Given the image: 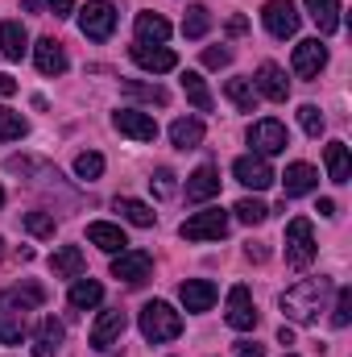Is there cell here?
<instances>
[{
    "mask_svg": "<svg viewBox=\"0 0 352 357\" xmlns=\"http://www.w3.org/2000/svg\"><path fill=\"white\" fill-rule=\"evenodd\" d=\"M170 38V21L158 17V13H137V42L145 46H162Z\"/></svg>",
    "mask_w": 352,
    "mask_h": 357,
    "instance_id": "obj_27",
    "label": "cell"
},
{
    "mask_svg": "<svg viewBox=\"0 0 352 357\" xmlns=\"http://www.w3.org/2000/svg\"><path fill=\"white\" fill-rule=\"evenodd\" d=\"M0 258H4V237H0Z\"/></svg>",
    "mask_w": 352,
    "mask_h": 357,
    "instance_id": "obj_51",
    "label": "cell"
},
{
    "mask_svg": "<svg viewBox=\"0 0 352 357\" xmlns=\"http://www.w3.org/2000/svg\"><path fill=\"white\" fill-rule=\"evenodd\" d=\"M253 91L265 96V100H273V104H282L290 96V79H286V71L278 63H262L257 67V79H253Z\"/></svg>",
    "mask_w": 352,
    "mask_h": 357,
    "instance_id": "obj_16",
    "label": "cell"
},
{
    "mask_svg": "<svg viewBox=\"0 0 352 357\" xmlns=\"http://www.w3.org/2000/svg\"><path fill=\"white\" fill-rule=\"evenodd\" d=\"M133 63H137L141 71H150V75H166V71L178 67V54L166 50V46H145V42H137V46H133Z\"/></svg>",
    "mask_w": 352,
    "mask_h": 357,
    "instance_id": "obj_15",
    "label": "cell"
},
{
    "mask_svg": "<svg viewBox=\"0 0 352 357\" xmlns=\"http://www.w3.org/2000/svg\"><path fill=\"white\" fill-rule=\"evenodd\" d=\"M25 229H29L33 237H54V216H46V212H29V216H25Z\"/></svg>",
    "mask_w": 352,
    "mask_h": 357,
    "instance_id": "obj_40",
    "label": "cell"
},
{
    "mask_svg": "<svg viewBox=\"0 0 352 357\" xmlns=\"http://www.w3.org/2000/svg\"><path fill=\"white\" fill-rule=\"evenodd\" d=\"M99 299H104V287L95 282V278H75L71 282V291H67V303L75 307V312H88V307H99Z\"/></svg>",
    "mask_w": 352,
    "mask_h": 357,
    "instance_id": "obj_25",
    "label": "cell"
},
{
    "mask_svg": "<svg viewBox=\"0 0 352 357\" xmlns=\"http://www.w3.org/2000/svg\"><path fill=\"white\" fill-rule=\"evenodd\" d=\"M182 91H186V100L199 108V112H211V91H207V84H203V75H195V71H186L182 75Z\"/></svg>",
    "mask_w": 352,
    "mask_h": 357,
    "instance_id": "obj_32",
    "label": "cell"
},
{
    "mask_svg": "<svg viewBox=\"0 0 352 357\" xmlns=\"http://www.w3.org/2000/svg\"><path fill=\"white\" fill-rule=\"evenodd\" d=\"M46 8H50L54 17H71V13H75V0H46Z\"/></svg>",
    "mask_w": 352,
    "mask_h": 357,
    "instance_id": "obj_43",
    "label": "cell"
},
{
    "mask_svg": "<svg viewBox=\"0 0 352 357\" xmlns=\"http://www.w3.org/2000/svg\"><path fill=\"white\" fill-rule=\"evenodd\" d=\"M262 21H265V29H269L273 38H294L298 25H303V13H298L290 0H265Z\"/></svg>",
    "mask_w": 352,
    "mask_h": 357,
    "instance_id": "obj_8",
    "label": "cell"
},
{
    "mask_svg": "<svg viewBox=\"0 0 352 357\" xmlns=\"http://www.w3.org/2000/svg\"><path fill=\"white\" fill-rule=\"evenodd\" d=\"M58 345H63V324L54 316H46L38 324V333H33V357H54Z\"/></svg>",
    "mask_w": 352,
    "mask_h": 357,
    "instance_id": "obj_26",
    "label": "cell"
},
{
    "mask_svg": "<svg viewBox=\"0 0 352 357\" xmlns=\"http://www.w3.org/2000/svg\"><path fill=\"white\" fill-rule=\"evenodd\" d=\"M25 337V307L13 299V291H0V345H17Z\"/></svg>",
    "mask_w": 352,
    "mask_h": 357,
    "instance_id": "obj_12",
    "label": "cell"
},
{
    "mask_svg": "<svg viewBox=\"0 0 352 357\" xmlns=\"http://www.w3.org/2000/svg\"><path fill=\"white\" fill-rule=\"evenodd\" d=\"M249 146H253V154H257V158H273V154H282V150L290 146L286 125H282V121H273V116L253 121V125H249Z\"/></svg>",
    "mask_w": 352,
    "mask_h": 357,
    "instance_id": "obj_6",
    "label": "cell"
},
{
    "mask_svg": "<svg viewBox=\"0 0 352 357\" xmlns=\"http://www.w3.org/2000/svg\"><path fill=\"white\" fill-rule=\"evenodd\" d=\"M150 187H154V191H158L162 199H166V195H175V191H178V187H175V171H166V167H162V171H154Z\"/></svg>",
    "mask_w": 352,
    "mask_h": 357,
    "instance_id": "obj_41",
    "label": "cell"
},
{
    "mask_svg": "<svg viewBox=\"0 0 352 357\" xmlns=\"http://www.w3.org/2000/svg\"><path fill=\"white\" fill-rule=\"evenodd\" d=\"M352 320V287L336 291V307H332V328H349Z\"/></svg>",
    "mask_w": 352,
    "mask_h": 357,
    "instance_id": "obj_37",
    "label": "cell"
},
{
    "mask_svg": "<svg viewBox=\"0 0 352 357\" xmlns=\"http://www.w3.org/2000/svg\"><path fill=\"white\" fill-rule=\"evenodd\" d=\"M88 241L95 245V250H104V254H125V233H120V225H108V220H91L88 225Z\"/></svg>",
    "mask_w": 352,
    "mask_h": 357,
    "instance_id": "obj_20",
    "label": "cell"
},
{
    "mask_svg": "<svg viewBox=\"0 0 352 357\" xmlns=\"http://www.w3.org/2000/svg\"><path fill=\"white\" fill-rule=\"evenodd\" d=\"M307 13H311V21L319 25L323 38L340 29V0H307Z\"/></svg>",
    "mask_w": 352,
    "mask_h": 357,
    "instance_id": "obj_28",
    "label": "cell"
},
{
    "mask_svg": "<svg viewBox=\"0 0 352 357\" xmlns=\"http://www.w3.org/2000/svg\"><path fill=\"white\" fill-rule=\"evenodd\" d=\"M125 328H129V316H125L120 307H108V312H99L95 324H91V345H95L99 354H112V349L120 345Z\"/></svg>",
    "mask_w": 352,
    "mask_h": 357,
    "instance_id": "obj_7",
    "label": "cell"
},
{
    "mask_svg": "<svg viewBox=\"0 0 352 357\" xmlns=\"http://www.w3.org/2000/svg\"><path fill=\"white\" fill-rule=\"evenodd\" d=\"M211 195H220V171L216 167H199L195 175L186 178V199L191 204H203Z\"/></svg>",
    "mask_w": 352,
    "mask_h": 357,
    "instance_id": "obj_23",
    "label": "cell"
},
{
    "mask_svg": "<svg viewBox=\"0 0 352 357\" xmlns=\"http://www.w3.org/2000/svg\"><path fill=\"white\" fill-rule=\"evenodd\" d=\"M120 88H125V96H133V100H141V104H158V108H166V104H170V91H166V88H158V84L125 79Z\"/></svg>",
    "mask_w": 352,
    "mask_h": 357,
    "instance_id": "obj_31",
    "label": "cell"
},
{
    "mask_svg": "<svg viewBox=\"0 0 352 357\" xmlns=\"http://www.w3.org/2000/svg\"><path fill=\"white\" fill-rule=\"evenodd\" d=\"M286 262L298 266V270L315 262V229H311L307 216H294L286 225Z\"/></svg>",
    "mask_w": 352,
    "mask_h": 357,
    "instance_id": "obj_3",
    "label": "cell"
},
{
    "mask_svg": "<svg viewBox=\"0 0 352 357\" xmlns=\"http://www.w3.org/2000/svg\"><path fill=\"white\" fill-rule=\"evenodd\" d=\"M298 125H303L307 137H319V133H323V112H319L315 104H303V108H298Z\"/></svg>",
    "mask_w": 352,
    "mask_h": 357,
    "instance_id": "obj_39",
    "label": "cell"
},
{
    "mask_svg": "<svg viewBox=\"0 0 352 357\" xmlns=\"http://www.w3.org/2000/svg\"><path fill=\"white\" fill-rule=\"evenodd\" d=\"M315 212H319V216H336V199H319Z\"/></svg>",
    "mask_w": 352,
    "mask_h": 357,
    "instance_id": "obj_46",
    "label": "cell"
},
{
    "mask_svg": "<svg viewBox=\"0 0 352 357\" xmlns=\"http://www.w3.org/2000/svg\"><path fill=\"white\" fill-rule=\"evenodd\" d=\"M323 67H328V46L319 38H303L294 46V75L298 79H315Z\"/></svg>",
    "mask_w": 352,
    "mask_h": 357,
    "instance_id": "obj_10",
    "label": "cell"
},
{
    "mask_svg": "<svg viewBox=\"0 0 352 357\" xmlns=\"http://www.w3.org/2000/svg\"><path fill=\"white\" fill-rule=\"evenodd\" d=\"M228 33H245V17H232L228 21Z\"/></svg>",
    "mask_w": 352,
    "mask_h": 357,
    "instance_id": "obj_47",
    "label": "cell"
},
{
    "mask_svg": "<svg viewBox=\"0 0 352 357\" xmlns=\"http://www.w3.org/2000/svg\"><path fill=\"white\" fill-rule=\"evenodd\" d=\"M328 291H332V282H328V278H303V282H294L278 303H282V312H286L294 324H315V320H319V312H323Z\"/></svg>",
    "mask_w": 352,
    "mask_h": 357,
    "instance_id": "obj_1",
    "label": "cell"
},
{
    "mask_svg": "<svg viewBox=\"0 0 352 357\" xmlns=\"http://www.w3.org/2000/svg\"><path fill=\"white\" fill-rule=\"evenodd\" d=\"M286 357H294V354H286Z\"/></svg>",
    "mask_w": 352,
    "mask_h": 357,
    "instance_id": "obj_52",
    "label": "cell"
},
{
    "mask_svg": "<svg viewBox=\"0 0 352 357\" xmlns=\"http://www.w3.org/2000/svg\"><path fill=\"white\" fill-rule=\"evenodd\" d=\"M21 4H25V13H42L46 8V0H21Z\"/></svg>",
    "mask_w": 352,
    "mask_h": 357,
    "instance_id": "obj_48",
    "label": "cell"
},
{
    "mask_svg": "<svg viewBox=\"0 0 352 357\" xmlns=\"http://www.w3.org/2000/svg\"><path fill=\"white\" fill-rule=\"evenodd\" d=\"M116 212L129 220V225H137V229H154V220H158V212L150 208V204H141V199H116Z\"/></svg>",
    "mask_w": 352,
    "mask_h": 357,
    "instance_id": "obj_30",
    "label": "cell"
},
{
    "mask_svg": "<svg viewBox=\"0 0 352 357\" xmlns=\"http://www.w3.org/2000/svg\"><path fill=\"white\" fill-rule=\"evenodd\" d=\"M232 175H237V183H245V187H253V191H265L269 183H273V167L265 162V158H257V154H245V158H237L232 162Z\"/></svg>",
    "mask_w": 352,
    "mask_h": 357,
    "instance_id": "obj_13",
    "label": "cell"
},
{
    "mask_svg": "<svg viewBox=\"0 0 352 357\" xmlns=\"http://www.w3.org/2000/svg\"><path fill=\"white\" fill-rule=\"evenodd\" d=\"M178 299H182L186 312H211V303H216V282H207V278H186V282L178 287Z\"/></svg>",
    "mask_w": 352,
    "mask_h": 357,
    "instance_id": "obj_17",
    "label": "cell"
},
{
    "mask_svg": "<svg viewBox=\"0 0 352 357\" xmlns=\"http://www.w3.org/2000/svg\"><path fill=\"white\" fill-rule=\"evenodd\" d=\"M33 63H38L42 75H63V71H67V50H63V42H54V38H38V46H33Z\"/></svg>",
    "mask_w": 352,
    "mask_h": 357,
    "instance_id": "obj_18",
    "label": "cell"
},
{
    "mask_svg": "<svg viewBox=\"0 0 352 357\" xmlns=\"http://www.w3.org/2000/svg\"><path fill=\"white\" fill-rule=\"evenodd\" d=\"M323 167H328V178L332 183H349L352 178V158L344 142H328L323 146Z\"/></svg>",
    "mask_w": 352,
    "mask_h": 357,
    "instance_id": "obj_24",
    "label": "cell"
},
{
    "mask_svg": "<svg viewBox=\"0 0 352 357\" xmlns=\"http://www.w3.org/2000/svg\"><path fill=\"white\" fill-rule=\"evenodd\" d=\"M25 50H29V33H25V25H21V21H0V54H4L8 63H21Z\"/></svg>",
    "mask_w": 352,
    "mask_h": 357,
    "instance_id": "obj_21",
    "label": "cell"
},
{
    "mask_svg": "<svg viewBox=\"0 0 352 357\" xmlns=\"http://www.w3.org/2000/svg\"><path fill=\"white\" fill-rule=\"evenodd\" d=\"M83 270H88V258H83L79 245H63V250L50 254V274L54 278H79Z\"/></svg>",
    "mask_w": 352,
    "mask_h": 357,
    "instance_id": "obj_22",
    "label": "cell"
},
{
    "mask_svg": "<svg viewBox=\"0 0 352 357\" xmlns=\"http://www.w3.org/2000/svg\"><path fill=\"white\" fill-rule=\"evenodd\" d=\"M319 187V171L311 167V162H290L286 167V175H282V191L294 199V195H307V191H315Z\"/></svg>",
    "mask_w": 352,
    "mask_h": 357,
    "instance_id": "obj_19",
    "label": "cell"
},
{
    "mask_svg": "<svg viewBox=\"0 0 352 357\" xmlns=\"http://www.w3.org/2000/svg\"><path fill=\"white\" fill-rule=\"evenodd\" d=\"M25 133H29L25 116L13 112V108H0V142H17V137H25Z\"/></svg>",
    "mask_w": 352,
    "mask_h": 357,
    "instance_id": "obj_35",
    "label": "cell"
},
{
    "mask_svg": "<svg viewBox=\"0 0 352 357\" xmlns=\"http://www.w3.org/2000/svg\"><path fill=\"white\" fill-rule=\"evenodd\" d=\"M0 208H4V187H0Z\"/></svg>",
    "mask_w": 352,
    "mask_h": 357,
    "instance_id": "obj_50",
    "label": "cell"
},
{
    "mask_svg": "<svg viewBox=\"0 0 352 357\" xmlns=\"http://www.w3.org/2000/svg\"><path fill=\"white\" fill-rule=\"evenodd\" d=\"M245 254H249V258H253V262H265V250H262V245H249V250H245Z\"/></svg>",
    "mask_w": 352,
    "mask_h": 357,
    "instance_id": "obj_49",
    "label": "cell"
},
{
    "mask_svg": "<svg viewBox=\"0 0 352 357\" xmlns=\"http://www.w3.org/2000/svg\"><path fill=\"white\" fill-rule=\"evenodd\" d=\"M228 324H232L237 333L257 328V307H253L249 287H232V291H228Z\"/></svg>",
    "mask_w": 352,
    "mask_h": 357,
    "instance_id": "obj_14",
    "label": "cell"
},
{
    "mask_svg": "<svg viewBox=\"0 0 352 357\" xmlns=\"http://www.w3.org/2000/svg\"><path fill=\"white\" fill-rule=\"evenodd\" d=\"M112 125H116L125 137H133V142H154V137H158V121H154L150 112H141V108H120V112H112Z\"/></svg>",
    "mask_w": 352,
    "mask_h": 357,
    "instance_id": "obj_11",
    "label": "cell"
},
{
    "mask_svg": "<svg viewBox=\"0 0 352 357\" xmlns=\"http://www.w3.org/2000/svg\"><path fill=\"white\" fill-rule=\"evenodd\" d=\"M154 274V258L145 254V250H125V254H116L112 258V278H120V282H145Z\"/></svg>",
    "mask_w": 352,
    "mask_h": 357,
    "instance_id": "obj_9",
    "label": "cell"
},
{
    "mask_svg": "<svg viewBox=\"0 0 352 357\" xmlns=\"http://www.w3.org/2000/svg\"><path fill=\"white\" fill-rule=\"evenodd\" d=\"M224 96H228L241 112H253V104H257V91H253L249 79H228V84H224Z\"/></svg>",
    "mask_w": 352,
    "mask_h": 357,
    "instance_id": "obj_33",
    "label": "cell"
},
{
    "mask_svg": "<svg viewBox=\"0 0 352 357\" xmlns=\"http://www.w3.org/2000/svg\"><path fill=\"white\" fill-rule=\"evenodd\" d=\"M207 29H211V13H207L203 4H191L186 17H182V33H186V38H203Z\"/></svg>",
    "mask_w": 352,
    "mask_h": 357,
    "instance_id": "obj_34",
    "label": "cell"
},
{
    "mask_svg": "<svg viewBox=\"0 0 352 357\" xmlns=\"http://www.w3.org/2000/svg\"><path fill=\"white\" fill-rule=\"evenodd\" d=\"M75 175L83 178V183H88V178H99L104 175V154H95V150L79 154V158H75Z\"/></svg>",
    "mask_w": 352,
    "mask_h": 357,
    "instance_id": "obj_38",
    "label": "cell"
},
{
    "mask_svg": "<svg viewBox=\"0 0 352 357\" xmlns=\"http://www.w3.org/2000/svg\"><path fill=\"white\" fill-rule=\"evenodd\" d=\"M237 357H265V349L257 341H241V345H237Z\"/></svg>",
    "mask_w": 352,
    "mask_h": 357,
    "instance_id": "obj_44",
    "label": "cell"
},
{
    "mask_svg": "<svg viewBox=\"0 0 352 357\" xmlns=\"http://www.w3.org/2000/svg\"><path fill=\"white\" fill-rule=\"evenodd\" d=\"M178 333H182V316H178L170 303L154 299V303L141 307V337L150 345H166V341H175Z\"/></svg>",
    "mask_w": 352,
    "mask_h": 357,
    "instance_id": "obj_2",
    "label": "cell"
},
{
    "mask_svg": "<svg viewBox=\"0 0 352 357\" xmlns=\"http://www.w3.org/2000/svg\"><path fill=\"white\" fill-rule=\"evenodd\" d=\"M79 29H83V38H91V42H108L112 29H116V8H112V0H88V4L79 8Z\"/></svg>",
    "mask_w": 352,
    "mask_h": 357,
    "instance_id": "obj_5",
    "label": "cell"
},
{
    "mask_svg": "<svg viewBox=\"0 0 352 357\" xmlns=\"http://www.w3.org/2000/svg\"><path fill=\"white\" fill-rule=\"evenodd\" d=\"M228 220H232V216H228L224 208H203V212H195L191 220H182L178 233H182L186 241H220V237L228 233Z\"/></svg>",
    "mask_w": 352,
    "mask_h": 357,
    "instance_id": "obj_4",
    "label": "cell"
},
{
    "mask_svg": "<svg viewBox=\"0 0 352 357\" xmlns=\"http://www.w3.org/2000/svg\"><path fill=\"white\" fill-rule=\"evenodd\" d=\"M232 212H237V220H241V225H265V220H269V208H265L262 199H249V195H245Z\"/></svg>",
    "mask_w": 352,
    "mask_h": 357,
    "instance_id": "obj_36",
    "label": "cell"
},
{
    "mask_svg": "<svg viewBox=\"0 0 352 357\" xmlns=\"http://www.w3.org/2000/svg\"><path fill=\"white\" fill-rule=\"evenodd\" d=\"M170 142H175L178 150H195V146L203 142V121H195V116H178L175 125H170Z\"/></svg>",
    "mask_w": 352,
    "mask_h": 357,
    "instance_id": "obj_29",
    "label": "cell"
},
{
    "mask_svg": "<svg viewBox=\"0 0 352 357\" xmlns=\"http://www.w3.org/2000/svg\"><path fill=\"white\" fill-rule=\"evenodd\" d=\"M232 63V50L228 46H207L203 50V67H228Z\"/></svg>",
    "mask_w": 352,
    "mask_h": 357,
    "instance_id": "obj_42",
    "label": "cell"
},
{
    "mask_svg": "<svg viewBox=\"0 0 352 357\" xmlns=\"http://www.w3.org/2000/svg\"><path fill=\"white\" fill-rule=\"evenodd\" d=\"M13 91H17V79H13V75H4V71H0V100H4V96H13Z\"/></svg>",
    "mask_w": 352,
    "mask_h": 357,
    "instance_id": "obj_45",
    "label": "cell"
}]
</instances>
